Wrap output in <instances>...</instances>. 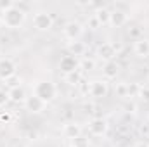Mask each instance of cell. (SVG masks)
Segmentation results:
<instances>
[{"mask_svg":"<svg viewBox=\"0 0 149 147\" xmlns=\"http://www.w3.org/2000/svg\"><path fill=\"white\" fill-rule=\"evenodd\" d=\"M7 94H9V101L14 102V104H24V101H26V97H28L26 88H24L23 85L10 87V88L7 90Z\"/></svg>","mask_w":149,"mask_h":147,"instance_id":"8fae6325","label":"cell"},{"mask_svg":"<svg viewBox=\"0 0 149 147\" xmlns=\"http://www.w3.org/2000/svg\"><path fill=\"white\" fill-rule=\"evenodd\" d=\"M16 69L17 66L10 57H0V80L9 81L10 78L16 76Z\"/></svg>","mask_w":149,"mask_h":147,"instance_id":"ba28073f","label":"cell"},{"mask_svg":"<svg viewBox=\"0 0 149 147\" xmlns=\"http://www.w3.org/2000/svg\"><path fill=\"white\" fill-rule=\"evenodd\" d=\"M80 69H83V71H94L95 69V61L94 59H88V57L81 59L80 61Z\"/></svg>","mask_w":149,"mask_h":147,"instance_id":"ffe728a7","label":"cell"},{"mask_svg":"<svg viewBox=\"0 0 149 147\" xmlns=\"http://www.w3.org/2000/svg\"><path fill=\"white\" fill-rule=\"evenodd\" d=\"M134 147H149V142L148 140H139V142H135Z\"/></svg>","mask_w":149,"mask_h":147,"instance_id":"4316f807","label":"cell"},{"mask_svg":"<svg viewBox=\"0 0 149 147\" xmlns=\"http://www.w3.org/2000/svg\"><path fill=\"white\" fill-rule=\"evenodd\" d=\"M66 49H68V54L73 55V57H76V59H78V57H83L85 52H87V45H85L83 42H80V40H76V42H68Z\"/></svg>","mask_w":149,"mask_h":147,"instance_id":"9a60e30c","label":"cell"},{"mask_svg":"<svg viewBox=\"0 0 149 147\" xmlns=\"http://www.w3.org/2000/svg\"><path fill=\"white\" fill-rule=\"evenodd\" d=\"M83 31H85V26L80 23V21H68L66 24H64V28H63V35L64 38L68 40V42H76V40H80L81 35H83Z\"/></svg>","mask_w":149,"mask_h":147,"instance_id":"277c9868","label":"cell"},{"mask_svg":"<svg viewBox=\"0 0 149 147\" xmlns=\"http://www.w3.org/2000/svg\"><path fill=\"white\" fill-rule=\"evenodd\" d=\"M114 94H116V97H121V99L130 97V94H128V83H125V81L116 83V87H114Z\"/></svg>","mask_w":149,"mask_h":147,"instance_id":"d6986e66","label":"cell"},{"mask_svg":"<svg viewBox=\"0 0 149 147\" xmlns=\"http://www.w3.org/2000/svg\"><path fill=\"white\" fill-rule=\"evenodd\" d=\"M118 74H120V64L116 61L104 62V66H102V80L111 81V80H116Z\"/></svg>","mask_w":149,"mask_h":147,"instance_id":"4fadbf2b","label":"cell"},{"mask_svg":"<svg viewBox=\"0 0 149 147\" xmlns=\"http://www.w3.org/2000/svg\"><path fill=\"white\" fill-rule=\"evenodd\" d=\"M95 55H97V59H101V61H104V62H109V61H114V57H116L118 54H116V50H114V47H113V42H102V43L97 45Z\"/></svg>","mask_w":149,"mask_h":147,"instance_id":"52a82bcc","label":"cell"},{"mask_svg":"<svg viewBox=\"0 0 149 147\" xmlns=\"http://www.w3.org/2000/svg\"><path fill=\"white\" fill-rule=\"evenodd\" d=\"M128 35H130L132 38H135V42L141 40V38H144L142 37V28H141V26H134V28H130V30H128Z\"/></svg>","mask_w":149,"mask_h":147,"instance_id":"44dd1931","label":"cell"},{"mask_svg":"<svg viewBox=\"0 0 149 147\" xmlns=\"http://www.w3.org/2000/svg\"><path fill=\"white\" fill-rule=\"evenodd\" d=\"M0 24H2V21H0Z\"/></svg>","mask_w":149,"mask_h":147,"instance_id":"1f68e13d","label":"cell"},{"mask_svg":"<svg viewBox=\"0 0 149 147\" xmlns=\"http://www.w3.org/2000/svg\"><path fill=\"white\" fill-rule=\"evenodd\" d=\"M88 28H90V30H97V28H101V24L97 23L95 16H92V17L88 19Z\"/></svg>","mask_w":149,"mask_h":147,"instance_id":"cb8c5ba5","label":"cell"},{"mask_svg":"<svg viewBox=\"0 0 149 147\" xmlns=\"http://www.w3.org/2000/svg\"><path fill=\"white\" fill-rule=\"evenodd\" d=\"M78 87H80V90H81L83 95H88V83H83V81H81Z\"/></svg>","mask_w":149,"mask_h":147,"instance_id":"484cf974","label":"cell"},{"mask_svg":"<svg viewBox=\"0 0 149 147\" xmlns=\"http://www.w3.org/2000/svg\"><path fill=\"white\" fill-rule=\"evenodd\" d=\"M24 109L28 111V112H31V114H40V112H43L45 107H47V104L43 102V101H40L37 95H28L26 97V101H24Z\"/></svg>","mask_w":149,"mask_h":147,"instance_id":"9c48e42d","label":"cell"},{"mask_svg":"<svg viewBox=\"0 0 149 147\" xmlns=\"http://www.w3.org/2000/svg\"><path fill=\"white\" fill-rule=\"evenodd\" d=\"M3 132V123H2V119H0V133Z\"/></svg>","mask_w":149,"mask_h":147,"instance_id":"4dcf8cb0","label":"cell"},{"mask_svg":"<svg viewBox=\"0 0 149 147\" xmlns=\"http://www.w3.org/2000/svg\"><path fill=\"white\" fill-rule=\"evenodd\" d=\"M28 137L30 140H37V132H28Z\"/></svg>","mask_w":149,"mask_h":147,"instance_id":"83f0119b","label":"cell"},{"mask_svg":"<svg viewBox=\"0 0 149 147\" xmlns=\"http://www.w3.org/2000/svg\"><path fill=\"white\" fill-rule=\"evenodd\" d=\"M64 80H66V83H70L71 87H78V85L81 83V80H83V73H81V69H76L73 73L66 74Z\"/></svg>","mask_w":149,"mask_h":147,"instance_id":"ac0fdd59","label":"cell"},{"mask_svg":"<svg viewBox=\"0 0 149 147\" xmlns=\"http://www.w3.org/2000/svg\"><path fill=\"white\" fill-rule=\"evenodd\" d=\"M7 102H9V94H7V90L0 88V107H5Z\"/></svg>","mask_w":149,"mask_h":147,"instance_id":"7402d4cb","label":"cell"},{"mask_svg":"<svg viewBox=\"0 0 149 147\" xmlns=\"http://www.w3.org/2000/svg\"><path fill=\"white\" fill-rule=\"evenodd\" d=\"M0 119H2L3 125H7V123L10 121V114H9V112H0Z\"/></svg>","mask_w":149,"mask_h":147,"instance_id":"d4e9b609","label":"cell"},{"mask_svg":"<svg viewBox=\"0 0 149 147\" xmlns=\"http://www.w3.org/2000/svg\"><path fill=\"white\" fill-rule=\"evenodd\" d=\"M141 132H142V133H146V135H148V133H149V128H148V126H142V128H141Z\"/></svg>","mask_w":149,"mask_h":147,"instance_id":"f546056e","label":"cell"},{"mask_svg":"<svg viewBox=\"0 0 149 147\" xmlns=\"http://www.w3.org/2000/svg\"><path fill=\"white\" fill-rule=\"evenodd\" d=\"M128 23V14L121 9H114L111 10V17H109V26L111 28H121Z\"/></svg>","mask_w":149,"mask_h":147,"instance_id":"7c38bea8","label":"cell"},{"mask_svg":"<svg viewBox=\"0 0 149 147\" xmlns=\"http://www.w3.org/2000/svg\"><path fill=\"white\" fill-rule=\"evenodd\" d=\"M95 19H97V23L101 24V26H109V17H111V10L109 9H106V7H99L97 10H95Z\"/></svg>","mask_w":149,"mask_h":147,"instance_id":"e0dca14e","label":"cell"},{"mask_svg":"<svg viewBox=\"0 0 149 147\" xmlns=\"http://www.w3.org/2000/svg\"><path fill=\"white\" fill-rule=\"evenodd\" d=\"M12 147H26V144H23V142H16Z\"/></svg>","mask_w":149,"mask_h":147,"instance_id":"f1b7e54d","label":"cell"},{"mask_svg":"<svg viewBox=\"0 0 149 147\" xmlns=\"http://www.w3.org/2000/svg\"><path fill=\"white\" fill-rule=\"evenodd\" d=\"M16 3L12 2V0H0V12H3V10H7V9H10V7H14Z\"/></svg>","mask_w":149,"mask_h":147,"instance_id":"603a6c76","label":"cell"},{"mask_svg":"<svg viewBox=\"0 0 149 147\" xmlns=\"http://www.w3.org/2000/svg\"><path fill=\"white\" fill-rule=\"evenodd\" d=\"M59 69H61V73H64V76L70 73H73L76 69H80V61L73 57V55H63L61 57V61H59Z\"/></svg>","mask_w":149,"mask_h":147,"instance_id":"30bf717a","label":"cell"},{"mask_svg":"<svg viewBox=\"0 0 149 147\" xmlns=\"http://www.w3.org/2000/svg\"><path fill=\"white\" fill-rule=\"evenodd\" d=\"M0 21L5 28L9 30H19L23 28V24L26 23V12L19 7V5H14L3 12H0Z\"/></svg>","mask_w":149,"mask_h":147,"instance_id":"6da1fadb","label":"cell"},{"mask_svg":"<svg viewBox=\"0 0 149 147\" xmlns=\"http://www.w3.org/2000/svg\"><path fill=\"white\" fill-rule=\"evenodd\" d=\"M134 54L141 59L149 57V38H141L134 43Z\"/></svg>","mask_w":149,"mask_h":147,"instance_id":"2e32d148","label":"cell"},{"mask_svg":"<svg viewBox=\"0 0 149 147\" xmlns=\"http://www.w3.org/2000/svg\"><path fill=\"white\" fill-rule=\"evenodd\" d=\"M88 133L92 137H104L109 132V123L104 118H92L88 121Z\"/></svg>","mask_w":149,"mask_h":147,"instance_id":"8992f818","label":"cell"},{"mask_svg":"<svg viewBox=\"0 0 149 147\" xmlns=\"http://www.w3.org/2000/svg\"><path fill=\"white\" fill-rule=\"evenodd\" d=\"M59 94V88L56 83L49 81V80H40L33 85V95H37L40 101H43L45 104L52 102Z\"/></svg>","mask_w":149,"mask_h":147,"instance_id":"7a4b0ae2","label":"cell"},{"mask_svg":"<svg viewBox=\"0 0 149 147\" xmlns=\"http://www.w3.org/2000/svg\"><path fill=\"white\" fill-rule=\"evenodd\" d=\"M108 94H109V83H108L106 80L99 78V80H92V81L88 83V95H90L92 99L99 101V99L108 97Z\"/></svg>","mask_w":149,"mask_h":147,"instance_id":"3957f363","label":"cell"},{"mask_svg":"<svg viewBox=\"0 0 149 147\" xmlns=\"http://www.w3.org/2000/svg\"><path fill=\"white\" fill-rule=\"evenodd\" d=\"M52 26H54V19H52V16L49 12H45V10L35 12V16H33V28L37 31H42V33L50 31Z\"/></svg>","mask_w":149,"mask_h":147,"instance_id":"5b68a950","label":"cell"},{"mask_svg":"<svg viewBox=\"0 0 149 147\" xmlns=\"http://www.w3.org/2000/svg\"><path fill=\"white\" fill-rule=\"evenodd\" d=\"M63 135H64L66 139H70V140H76V139H80V135H81V126H80L76 121L66 123V125L63 126Z\"/></svg>","mask_w":149,"mask_h":147,"instance_id":"5bb4252c","label":"cell"}]
</instances>
